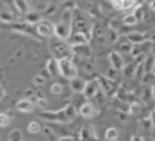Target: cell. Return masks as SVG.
I'll list each match as a JSON object with an SVG mask.
<instances>
[{
  "label": "cell",
  "instance_id": "obj_1",
  "mask_svg": "<svg viewBox=\"0 0 155 141\" xmlns=\"http://www.w3.org/2000/svg\"><path fill=\"white\" fill-rule=\"evenodd\" d=\"M50 51L53 54L54 58L57 59H63V58H73V49L71 45L68 43L64 40H61L56 36L51 37L50 43H48Z\"/></svg>",
  "mask_w": 155,
  "mask_h": 141
},
{
  "label": "cell",
  "instance_id": "obj_2",
  "mask_svg": "<svg viewBox=\"0 0 155 141\" xmlns=\"http://www.w3.org/2000/svg\"><path fill=\"white\" fill-rule=\"evenodd\" d=\"M39 118H41L44 122L47 123H58V124H67L70 123V121L68 119L64 108H61L58 111H41L38 113Z\"/></svg>",
  "mask_w": 155,
  "mask_h": 141
},
{
  "label": "cell",
  "instance_id": "obj_3",
  "mask_svg": "<svg viewBox=\"0 0 155 141\" xmlns=\"http://www.w3.org/2000/svg\"><path fill=\"white\" fill-rule=\"evenodd\" d=\"M92 23L88 20L86 16H84V12L79 8H74V19H73V28L75 31H84L92 34Z\"/></svg>",
  "mask_w": 155,
  "mask_h": 141
},
{
  "label": "cell",
  "instance_id": "obj_4",
  "mask_svg": "<svg viewBox=\"0 0 155 141\" xmlns=\"http://www.w3.org/2000/svg\"><path fill=\"white\" fill-rule=\"evenodd\" d=\"M58 60H59L61 76H63L68 81L78 77V69L71 58H63V59H58Z\"/></svg>",
  "mask_w": 155,
  "mask_h": 141
},
{
  "label": "cell",
  "instance_id": "obj_5",
  "mask_svg": "<svg viewBox=\"0 0 155 141\" xmlns=\"http://www.w3.org/2000/svg\"><path fill=\"white\" fill-rule=\"evenodd\" d=\"M71 34H73V24H69L62 20H58L57 23H54V36L56 37L68 41L71 37Z\"/></svg>",
  "mask_w": 155,
  "mask_h": 141
},
{
  "label": "cell",
  "instance_id": "obj_6",
  "mask_svg": "<svg viewBox=\"0 0 155 141\" xmlns=\"http://www.w3.org/2000/svg\"><path fill=\"white\" fill-rule=\"evenodd\" d=\"M36 34L41 37H53L54 36V24L48 19H42L35 25Z\"/></svg>",
  "mask_w": 155,
  "mask_h": 141
},
{
  "label": "cell",
  "instance_id": "obj_7",
  "mask_svg": "<svg viewBox=\"0 0 155 141\" xmlns=\"http://www.w3.org/2000/svg\"><path fill=\"white\" fill-rule=\"evenodd\" d=\"M98 80V83H99V87H101V90L105 94V95H111L114 93H116L117 90V84L114 80L107 77V76H98L97 77Z\"/></svg>",
  "mask_w": 155,
  "mask_h": 141
},
{
  "label": "cell",
  "instance_id": "obj_8",
  "mask_svg": "<svg viewBox=\"0 0 155 141\" xmlns=\"http://www.w3.org/2000/svg\"><path fill=\"white\" fill-rule=\"evenodd\" d=\"M71 49H73V55L80 58V59H84V60H87V59L92 58V54H93L92 47L90 46V43L73 45Z\"/></svg>",
  "mask_w": 155,
  "mask_h": 141
},
{
  "label": "cell",
  "instance_id": "obj_9",
  "mask_svg": "<svg viewBox=\"0 0 155 141\" xmlns=\"http://www.w3.org/2000/svg\"><path fill=\"white\" fill-rule=\"evenodd\" d=\"M10 25H11V29L13 31L22 33V34H25V35H29V36H34V37H35V35H38L36 30H35V25L28 24L27 22H13Z\"/></svg>",
  "mask_w": 155,
  "mask_h": 141
},
{
  "label": "cell",
  "instance_id": "obj_10",
  "mask_svg": "<svg viewBox=\"0 0 155 141\" xmlns=\"http://www.w3.org/2000/svg\"><path fill=\"white\" fill-rule=\"evenodd\" d=\"M108 63L110 65V67L115 69L116 71L124 70L125 67V63H124V58L121 55L120 52L117 51H110L108 54Z\"/></svg>",
  "mask_w": 155,
  "mask_h": 141
},
{
  "label": "cell",
  "instance_id": "obj_11",
  "mask_svg": "<svg viewBox=\"0 0 155 141\" xmlns=\"http://www.w3.org/2000/svg\"><path fill=\"white\" fill-rule=\"evenodd\" d=\"M151 43H153V42H151L150 40H148V41H145V42L133 45V46H132V51H131L132 57H134V58H139V57H140V58H144V55L150 52V49H151Z\"/></svg>",
  "mask_w": 155,
  "mask_h": 141
},
{
  "label": "cell",
  "instance_id": "obj_12",
  "mask_svg": "<svg viewBox=\"0 0 155 141\" xmlns=\"http://www.w3.org/2000/svg\"><path fill=\"white\" fill-rule=\"evenodd\" d=\"M101 92V87H99V83H98V80L97 78H93L91 81H87L86 83V87H85V90H84V96L86 99H94L96 95Z\"/></svg>",
  "mask_w": 155,
  "mask_h": 141
},
{
  "label": "cell",
  "instance_id": "obj_13",
  "mask_svg": "<svg viewBox=\"0 0 155 141\" xmlns=\"http://www.w3.org/2000/svg\"><path fill=\"white\" fill-rule=\"evenodd\" d=\"M79 113L84 118H92V117H94V116L98 114V110H97L96 105L92 104L91 101H85L79 107Z\"/></svg>",
  "mask_w": 155,
  "mask_h": 141
},
{
  "label": "cell",
  "instance_id": "obj_14",
  "mask_svg": "<svg viewBox=\"0 0 155 141\" xmlns=\"http://www.w3.org/2000/svg\"><path fill=\"white\" fill-rule=\"evenodd\" d=\"M71 41L70 45H84V43H90L91 39H92V34L88 33H84V31H75L74 34H71Z\"/></svg>",
  "mask_w": 155,
  "mask_h": 141
},
{
  "label": "cell",
  "instance_id": "obj_15",
  "mask_svg": "<svg viewBox=\"0 0 155 141\" xmlns=\"http://www.w3.org/2000/svg\"><path fill=\"white\" fill-rule=\"evenodd\" d=\"M16 110L18 112H22V113H30L34 111V107H35V104L30 100V99H27V98H23V99H19L17 102H16Z\"/></svg>",
  "mask_w": 155,
  "mask_h": 141
},
{
  "label": "cell",
  "instance_id": "obj_16",
  "mask_svg": "<svg viewBox=\"0 0 155 141\" xmlns=\"http://www.w3.org/2000/svg\"><path fill=\"white\" fill-rule=\"evenodd\" d=\"M46 71L50 74V76L57 77L61 76V71H59V60L54 57L50 58L46 61Z\"/></svg>",
  "mask_w": 155,
  "mask_h": 141
},
{
  "label": "cell",
  "instance_id": "obj_17",
  "mask_svg": "<svg viewBox=\"0 0 155 141\" xmlns=\"http://www.w3.org/2000/svg\"><path fill=\"white\" fill-rule=\"evenodd\" d=\"M125 37L132 43V45H137V43H142V42H145L148 41V36L142 33V31H130L125 35Z\"/></svg>",
  "mask_w": 155,
  "mask_h": 141
},
{
  "label": "cell",
  "instance_id": "obj_18",
  "mask_svg": "<svg viewBox=\"0 0 155 141\" xmlns=\"http://www.w3.org/2000/svg\"><path fill=\"white\" fill-rule=\"evenodd\" d=\"M86 83H87V82H86L84 78L79 77V76L69 81V86H70L71 90H73L74 93H78V94H82V93H84L85 87H86Z\"/></svg>",
  "mask_w": 155,
  "mask_h": 141
},
{
  "label": "cell",
  "instance_id": "obj_19",
  "mask_svg": "<svg viewBox=\"0 0 155 141\" xmlns=\"http://www.w3.org/2000/svg\"><path fill=\"white\" fill-rule=\"evenodd\" d=\"M79 139L81 141H96L97 137L91 127L84 125V127H81V129L79 131Z\"/></svg>",
  "mask_w": 155,
  "mask_h": 141
},
{
  "label": "cell",
  "instance_id": "obj_20",
  "mask_svg": "<svg viewBox=\"0 0 155 141\" xmlns=\"http://www.w3.org/2000/svg\"><path fill=\"white\" fill-rule=\"evenodd\" d=\"M42 19L44 18H42L41 13L38 11H29L28 13L24 14V22H27L28 24H31V25H36Z\"/></svg>",
  "mask_w": 155,
  "mask_h": 141
},
{
  "label": "cell",
  "instance_id": "obj_21",
  "mask_svg": "<svg viewBox=\"0 0 155 141\" xmlns=\"http://www.w3.org/2000/svg\"><path fill=\"white\" fill-rule=\"evenodd\" d=\"M138 127H139L140 131L149 133V134H151V131H153V129H154L153 122H151V119H150L149 116L143 117L142 119H139V122H138Z\"/></svg>",
  "mask_w": 155,
  "mask_h": 141
},
{
  "label": "cell",
  "instance_id": "obj_22",
  "mask_svg": "<svg viewBox=\"0 0 155 141\" xmlns=\"http://www.w3.org/2000/svg\"><path fill=\"white\" fill-rule=\"evenodd\" d=\"M105 33H107V28L102 27L101 24L94 23V24L92 25V35H93L97 40H99V41H104Z\"/></svg>",
  "mask_w": 155,
  "mask_h": 141
},
{
  "label": "cell",
  "instance_id": "obj_23",
  "mask_svg": "<svg viewBox=\"0 0 155 141\" xmlns=\"http://www.w3.org/2000/svg\"><path fill=\"white\" fill-rule=\"evenodd\" d=\"M117 41H119V33H117V30H115L113 28H107L104 42L105 43H116Z\"/></svg>",
  "mask_w": 155,
  "mask_h": 141
},
{
  "label": "cell",
  "instance_id": "obj_24",
  "mask_svg": "<svg viewBox=\"0 0 155 141\" xmlns=\"http://www.w3.org/2000/svg\"><path fill=\"white\" fill-rule=\"evenodd\" d=\"M64 111H65V114H67V117H68V119L70 122H73L76 118L78 113H79V108H76V106H74L71 102H69V104L65 105Z\"/></svg>",
  "mask_w": 155,
  "mask_h": 141
},
{
  "label": "cell",
  "instance_id": "obj_25",
  "mask_svg": "<svg viewBox=\"0 0 155 141\" xmlns=\"http://www.w3.org/2000/svg\"><path fill=\"white\" fill-rule=\"evenodd\" d=\"M0 22L6 23V24H11L15 22V17L13 13L10 10H1L0 11Z\"/></svg>",
  "mask_w": 155,
  "mask_h": 141
},
{
  "label": "cell",
  "instance_id": "obj_26",
  "mask_svg": "<svg viewBox=\"0 0 155 141\" xmlns=\"http://www.w3.org/2000/svg\"><path fill=\"white\" fill-rule=\"evenodd\" d=\"M13 5L17 8V11L22 14H25L29 12V5L27 0H13Z\"/></svg>",
  "mask_w": 155,
  "mask_h": 141
},
{
  "label": "cell",
  "instance_id": "obj_27",
  "mask_svg": "<svg viewBox=\"0 0 155 141\" xmlns=\"http://www.w3.org/2000/svg\"><path fill=\"white\" fill-rule=\"evenodd\" d=\"M73 19H74V8H64L62 14H61V19L62 22L73 24Z\"/></svg>",
  "mask_w": 155,
  "mask_h": 141
},
{
  "label": "cell",
  "instance_id": "obj_28",
  "mask_svg": "<svg viewBox=\"0 0 155 141\" xmlns=\"http://www.w3.org/2000/svg\"><path fill=\"white\" fill-rule=\"evenodd\" d=\"M104 139L107 141H116L119 139V130L115 127H110L105 130L104 134Z\"/></svg>",
  "mask_w": 155,
  "mask_h": 141
},
{
  "label": "cell",
  "instance_id": "obj_29",
  "mask_svg": "<svg viewBox=\"0 0 155 141\" xmlns=\"http://www.w3.org/2000/svg\"><path fill=\"white\" fill-rule=\"evenodd\" d=\"M132 43L125 37V41L122 42H119L117 41V48L121 53H126V54H131V51H132Z\"/></svg>",
  "mask_w": 155,
  "mask_h": 141
},
{
  "label": "cell",
  "instance_id": "obj_30",
  "mask_svg": "<svg viewBox=\"0 0 155 141\" xmlns=\"http://www.w3.org/2000/svg\"><path fill=\"white\" fill-rule=\"evenodd\" d=\"M121 23H122L125 27H133V25H136V24L138 23V19L136 18V16H134L133 13H128V14H126V16L122 18Z\"/></svg>",
  "mask_w": 155,
  "mask_h": 141
},
{
  "label": "cell",
  "instance_id": "obj_31",
  "mask_svg": "<svg viewBox=\"0 0 155 141\" xmlns=\"http://www.w3.org/2000/svg\"><path fill=\"white\" fill-rule=\"evenodd\" d=\"M139 63H140V61H134V63H132V64H130V65L125 66V67H124L125 76H126V77H132V76H134V75H136V71H137V67H138V64H139Z\"/></svg>",
  "mask_w": 155,
  "mask_h": 141
},
{
  "label": "cell",
  "instance_id": "obj_32",
  "mask_svg": "<svg viewBox=\"0 0 155 141\" xmlns=\"http://www.w3.org/2000/svg\"><path fill=\"white\" fill-rule=\"evenodd\" d=\"M22 139H23L22 131H21L19 129H12V130L8 133L6 141H22Z\"/></svg>",
  "mask_w": 155,
  "mask_h": 141
},
{
  "label": "cell",
  "instance_id": "obj_33",
  "mask_svg": "<svg viewBox=\"0 0 155 141\" xmlns=\"http://www.w3.org/2000/svg\"><path fill=\"white\" fill-rule=\"evenodd\" d=\"M132 13L136 16V18L138 19V22L143 20V19H144V16H145V11H144L143 4H139V5H137V6L133 8V12H132Z\"/></svg>",
  "mask_w": 155,
  "mask_h": 141
},
{
  "label": "cell",
  "instance_id": "obj_34",
  "mask_svg": "<svg viewBox=\"0 0 155 141\" xmlns=\"http://www.w3.org/2000/svg\"><path fill=\"white\" fill-rule=\"evenodd\" d=\"M27 130H28L30 134H38V133H40V130H41V125H40V123L36 122V121H30V122L28 123V125H27Z\"/></svg>",
  "mask_w": 155,
  "mask_h": 141
},
{
  "label": "cell",
  "instance_id": "obj_35",
  "mask_svg": "<svg viewBox=\"0 0 155 141\" xmlns=\"http://www.w3.org/2000/svg\"><path fill=\"white\" fill-rule=\"evenodd\" d=\"M138 5V2L136 0H124L122 1V6H121V11H127V10H133L136 6Z\"/></svg>",
  "mask_w": 155,
  "mask_h": 141
},
{
  "label": "cell",
  "instance_id": "obj_36",
  "mask_svg": "<svg viewBox=\"0 0 155 141\" xmlns=\"http://www.w3.org/2000/svg\"><path fill=\"white\" fill-rule=\"evenodd\" d=\"M140 110H142V102L140 101H137V100H134V101H131L130 102V112L131 113H138V112H140Z\"/></svg>",
  "mask_w": 155,
  "mask_h": 141
},
{
  "label": "cell",
  "instance_id": "obj_37",
  "mask_svg": "<svg viewBox=\"0 0 155 141\" xmlns=\"http://www.w3.org/2000/svg\"><path fill=\"white\" fill-rule=\"evenodd\" d=\"M50 90H51L52 94L59 95V94H62V92H63V86H62V83H59V82H54V83L51 86Z\"/></svg>",
  "mask_w": 155,
  "mask_h": 141
},
{
  "label": "cell",
  "instance_id": "obj_38",
  "mask_svg": "<svg viewBox=\"0 0 155 141\" xmlns=\"http://www.w3.org/2000/svg\"><path fill=\"white\" fill-rule=\"evenodd\" d=\"M10 117L7 116L6 112H0V128H5L10 123Z\"/></svg>",
  "mask_w": 155,
  "mask_h": 141
},
{
  "label": "cell",
  "instance_id": "obj_39",
  "mask_svg": "<svg viewBox=\"0 0 155 141\" xmlns=\"http://www.w3.org/2000/svg\"><path fill=\"white\" fill-rule=\"evenodd\" d=\"M34 104H35L38 107H40L41 110H45V108L47 107V105H48V104H47V100H46L45 98H42V96L38 98V99L35 100V102H34Z\"/></svg>",
  "mask_w": 155,
  "mask_h": 141
},
{
  "label": "cell",
  "instance_id": "obj_40",
  "mask_svg": "<svg viewBox=\"0 0 155 141\" xmlns=\"http://www.w3.org/2000/svg\"><path fill=\"white\" fill-rule=\"evenodd\" d=\"M45 78H44V76L42 75H36V76H34V78H33V83L35 84V86H38V87H41V86H44L45 84Z\"/></svg>",
  "mask_w": 155,
  "mask_h": 141
},
{
  "label": "cell",
  "instance_id": "obj_41",
  "mask_svg": "<svg viewBox=\"0 0 155 141\" xmlns=\"http://www.w3.org/2000/svg\"><path fill=\"white\" fill-rule=\"evenodd\" d=\"M122 1H124V0H110V6H111V8H115V10L121 11Z\"/></svg>",
  "mask_w": 155,
  "mask_h": 141
},
{
  "label": "cell",
  "instance_id": "obj_42",
  "mask_svg": "<svg viewBox=\"0 0 155 141\" xmlns=\"http://www.w3.org/2000/svg\"><path fill=\"white\" fill-rule=\"evenodd\" d=\"M56 10H57V6L56 5H48L47 6V8L45 10V14H47V16H51V14H53L54 12H56Z\"/></svg>",
  "mask_w": 155,
  "mask_h": 141
},
{
  "label": "cell",
  "instance_id": "obj_43",
  "mask_svg": "<svg viewBox=\"0 0 155 141\" xmlns=\"http://www.w3.org/2000/svg\"><path fill=\"white\" fill-rule=\"evenodd\" d=\"M130 141H145V139L142 136V135H132L131 136V139H130Z\"/></svg>",
  "mask_w": 155,
  "mask_h": 141
},
{
  "label": "cell",
  "instance_id": "obj_44",
  "mask_svg": "<svg viewBox=\"0 0 155 141\" xmlns=\"http://www.w3.org/2000/svg\"><path fill=\"white\" fill-rule=\"evenodd\" d=\"M58 141H75V139L70 135H64V136H61L58 139Z\"/></svg>",
  "mask_w": 155,
  "mask_h": 141
},
{
  "label": "cell",
  "instance_id": "obj_45",
  "mask_svg": "<svg viewBox=\"0 0 155 141\" xmlns=\"http://www.w3.org/2000/svg\"><path fill=\"white\" fill-rule=\"evenodd\" d=\"M5 96H6V89H5V87L0 83V101H1Z\"/></svg>",
  "mask_w": 155,
  "mask_h": 141
},
{
  "label": "cell",
  "instance_id": "obj_46",
  "mask_svg": "<svg viewBox=\"0 0 155 141\" xmlns=\"http://www.w3.org/2000/svg\"><path fill=\"white\" fill-rule=\"evenodd\" d=\"M149 117H150V119H151V122H153V125H154V128H155V108L150 112Z\"/></svg>",
  "mask_w": 155,
  "mask_h": 141
},
{
  "label": "cell",
  "instance_id": "obj_47",
  "mask_svg": "<svg viewBox=\"0 0 155 141\" xmlns=\"http://www.w3.org/2000/svg\"><path fill=\"white\" fill-rule=\"evenodd\" d=\"M149 6H150V8L153 11H155V0H150L149 1Z\"/></svg>",
  "mask_w": 155,
  "mask_h": 141
},
{
  "label": "cell",
  "instance_id": "obj_48",
  "mask_svg": "<svg viewBox=\"0 0 155 141\" xmlns=\"http://www.w3.org/2000/svg\"><path fill=\"white\" fill-rule=\"evenodd\" d=\"M150 53L154 55V58H155V42H153L151 43V49H150Z\"/></svg>",
  "mask_w": 155,
  "mask_h": 141
},
{
  "label": "cell",
  "instance_id": "obj_49",
  "mask_svg": "<svg viewBox=\"0 0 155 141\" xmlns=\"http://www.w3.org/2000/svg\"><path fill=\"white\" fill-rule=\"evenodd\" d=\"M151 92H153V98L155 99V84L151 87Z\"/></svg>",
  "mask_w": 155,
  "mask_h": 141
},
{
  "label": "cell",
  "instance_id": "obj_50",
  "mask_svg": "<svg viewBox=\"0 0 155 141\" xmlns=\"http://www.w3.org/2000/svg\"><path fill=\"white\" fill-rule=\"evenodd\" d=\"M151 137H153V140L155 141V128H154L153 131H151Z\"/></svg>",
  "mask_w": 155,
  "mask_h": 141
},
{
  "label": "cell",
  "instance_id": "obj_51",
  "mask_svg": "<svg viewBox=\"0 0 155 141\" xmlns=\"http://www.w3.org/2000/svg\"><path fill=\"white\" fill-rule=\"evenodd\" d=\"M136 1L138 2V5H139V4H143V2H144V0H136Z\"/></svg>",
  "mask_w": 155,
  "mask_h": 141
}]
</instances>
